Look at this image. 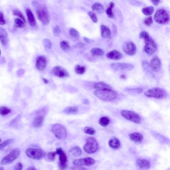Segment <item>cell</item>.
Instances as JSON below:
<instances>
[{"label":"cell","mask_w":170,"mask_h":170,"mask_svg":"<svg viewBox=\"0 0 170 170\" xmlns=\"http://www.w3.org/2000/svg\"><path fill=\"white\" fill-rule=\"evenodd\" d=\"M57 154L56 152H51L48 153V158L52 161H53L55 159V157Z\"/></svg>","instance_id":"47"},{"label":"cell","mask_w":170,"mask_h":170,"mask_svg":"<svg viewBox=\"0 0 170 170\" xmlns=\"http://www.w3.org/2000/svg\"><path fill=\"white\" fill-rule=\"evenodd\" d=\"M142 65H143V68L146 71L147 73H149L150 74H152L153 70L152 69V68H151L150 63L148 62L143 61V63H142Z\"/></svg>","instance_id":"36"},{"label":"cell","mask_w":170,"mask_h":170,"mask_svg":"<svg viewBox=\"0 0 170 170\" xmlns=\"http://www.w3.org/2000/svg\"><path fill=\"white\" fill-rule=\"evenodd\" d=\"M109 145L113 149H117L120 146V142L116 137H112L109 141Z\"/></svg>","instance_id":"24"},{"label":"cell","mask_w":170,"mask_h":170,"mask_svg":"<svg viewBox=\"0 0 170 170\" xmlns=\"http://www.w3.org/2000/svg\"><path fill=\"white\" fill-rule=\"evenodd\" d=\"M129 136L131 140L136 143H141L143 140V136L140 133H132L129 134Z\"/></svg>","instance_id":"21"},{"label":"cell","mask_w":170,"mask_h":170,"mask_svg":"<svg viewBox=\"0 0 170 170\" xmlns=\"http://www.w3.org/2000/svg\"><path fill=\"white\" fill-rule=\"evenodd\" d=\"M154 12V8L153 6H149L143 8L142 12L146 16H150L153 14Z\"/></svg>","instance_id":"32"},{"label":"cell","mask_w":170,"mask_h":170,"mask_svg":"<svg viewBox=\"0 0 170 170\" xmlns=\"http://www.w3.org/2000/svg\"><path fill=\"white\" fill-rule=\"evenodd\" d=\"M123 57L122 54L119 51L116 50H113V51L109 52L106 54V57L107 58L113 60H119L121 59Z\"/></svg>","instance_id":"19"},{"label":"cell","mask_w":170,"mask_h":170,"mask_svg":"<svg viewBox=\"0 0 170 170\" xmlns=\"http://www.w3.org/2000/svg\"><path fill=\"white\" fill-rule=\"evenodd\" d=\"M88 15L92 19L93 22L95 23L97 22V16L94 12L89 11L88 12Z\"/></svg>","instance_id":"44"},{"label":"cell","mask_w":170,"mask_h":170,"mask_svg":"<svg viewBox=\"0 0 170 170\" xmlns=\"http://www.w3.org/2000/svg\"><path fill=\"white\" fill-rule=\"evenodd\" d=\"M145 96L148 97L155 98L156 99H164L167 96L165 90L159 87H154L147 90L144 92Z\"/></svg>","instance_id":"3"},{"label":"cell","mask_w":170,"mask_h":170,"mask_svg":"<svg viewBox=\"0 0 170 170\" xmlns=\"http://www.w3.org/2000/svg\"><path fill=\"white\" fill-rule=\"evenodd\" d=\"M150 65L153 71L156 73L159 72L161 69V60L157 56H154L153 57L151 60Z\"/></svg>","instance_id":"16"},{"label":"cell","mask_w":170,"mask_h":170,"mask_svg":"<svg viewBox=\"0 0 170 170\" xmlns=\"http://www.w3.org/2000/svg\"><path fill=\"white\" fill-rule=\"evenodd\" d=\"M95 163V161L92 158L87 157L81 159H76L73 162V165L76 167H81L85 166H92Z\"/></svg>","instance_id":"11"},{"label":"cell","mask_w":170,"mask_h":170,"mask_svg":"<svg viewBox=\"0 0 170 170\" xmlns=\"http://www.w3.org/2000/svg\"><path fill=\"white\" fill-rule=\"evenodd\" d=\"M1 142V139L0 138V142Z\"/></svg>","instance_id":"58"},{"label":"cell","mask_w":170,"mask_h":170,"mask_svg":"<svg viewBox=\"0 0 170 170\" xmlns=\"http://www.w3.org/2000/svg\"><path fill=\"white\" fill-rule=\"evenodd\" d=\"M90 53L93 57H101L104 54V52L102 49L96 47L92 49L90 51Z\"/></svg>","instance_id":"26"},{"label":"cell","mask_w":170,"mask_h":170,"mask_svg":"<svg viewBox=\"0 0 170 170\" xmlns=\"http://www.w3.org/2000/svg\"><path fill=\"white\" fill-rule=\"evenodd\" d=\"M121 114L126 119L134 123L138 124L140 122L141 119L139 115L134 111L123 110L121 111Z\"/></svg>","instance_id":"10"},{"label":"cell","mask_w":170,"mask_h":170,"mask_svg":"<svg viewBox=\"0 0 170 170\" xmlns=\"http://www.w3.org/2000/svg\"><path fill=\"white\" fill-rule=\"evenodd\" d=\"M27 170H36V169L34 168V167H30V168H28L27 169Z\"/></svg>","instance_id":"54"},{"label":"cell","mask_w":170,"mask_h":170,"mask_svg":"<svg viewBox=\"0 0 170 170\" xmlns=\"http://www.w3.org/2000/svg\"><path fill=\"white\" fill-rule=\"evenodd\" d=\"M76 46L77 48H82L84 46V44L83 43H79L76 44Z\"/></svg>","instance_id":"52"},{"label":"cell","mask_w":170,"mask_h":170,"mask_svg":"<svg viewBox=\"0 0 170 170\" xmlns=\"http://www.w3.org/2000/svg\"><path fill=\"white\" fill-rule=\"evenodd\" d=\"M21 154V151L18 148H16L12 150L10 153L3 158L2 161H1L0 164L1 165H6L8 164H11L16 160L17 158L20 156Z\"/></svg>","instance_id":"8"},{"label":"cell","mask_w":170,"mask_h":170,"mask_svg":"<svg viewBox=\"0 0 170 170\" xmlns=\"http://www.w3.org/2000/svg\"><path fill=\"white\" fill-rule=\"evenodd\" d=\"M99 123L102 127H106L110 123V119L108 117H102L99 119Z\"/></svg>","instance_id":"33"},{"label":"cell","mask_w":170,"mask_h":170,"mask_svg":"<svg viewBox=\"0 0 170 170\" xmlns=\"http://www.w3.org/2000/svg\"><path fill=\"white\" fill-rule=\"evenodd\" d=\"M23 167V166L22 163H17L15 166V169L17 170H22Z\"/></svg>","instance_id":"50"},{"label":"cell","mask_w":170,"mask_h":170,"mask_svg":"<svg viewBox=\"0 0 170 170\" xmlns=\"http://www.w3.org/2000/svg\"><path fill=\"white\" fill-rule=\"evenodd\" d=\"M155 22L159 24H165L169 21V16L164 9H160L156 12L154 17Z\"/></svg>","instance_id":"9"},{"label":"cell","mask_w":170,"mask_h":170,"mask_svg":"<svg viewBox=\"0 0 170 170\" xmlns=\"http://www.w3.org/2000/svg\"><path fill=\"white\" fill-rule=\"evenodd\" d=\"M93 87L95 89H111V86L103 82H96L94 84Z\"/></svg>","instance_id":"30"},{"label":"cell","mask_w":170,"mask_h":170,"mask_svg":"<svg viewBox=\"0 0 170 170\" xmlns=\"http://www.w3.org/2000/svg\"><path fill=\"white\" fill-rule=\"evenodd\" d=\"M69 152L71 153L73 156L77 157L81 155L82 152L80 147L78 146H74L70 149Z\"/></svg>","instance_id":"27"},{"label":"cell","mask_w":170,"mask_h":170,"mask_svg":"<svg viewBox=\"0 0 170 170\" xmlns=\"http://www.w3.org/2000/svg\"><path fill=\"white\" fill-rule=\"evenodd\" d=\"M26 15H27V18L28 20V24L30 26L32 27H35L36 25V21L35 20V17L32 13V11L30 9H27L25 10Z\"/></svg>","instance_id":"20"},{"label":"cell","mask_w":170,"mask_h":170,"mask_svg":"<svg viewBox=\"0 0 170 170\" xmlns=\"http://www.w3.org/2000/svg\"><path fill=\"white\" fill-rule=\"evenodd\" d=\"M6 23V21L4 18L3 14L0 12V25H4Z\"/></svg>","instance_id":"49"},{"label":"cell","mask_w":170,"mask_h":170,"mask_svg":"<svg viewBox=\"0 0 170 170\" xmlns=\"http://www.w3.org/2000/svg\"><path fill=\"white\" fill-rule=\"evenodd\" d=\"M84 39L85 41H86V42H87V43H88V42H89L90 41L89 39H87V38H84Z\"/></svg>","instance_id":"55"},{"label":"cell","mask_w":170,"mask_h":170,"mask_svg":"<svg viewBox=\"0 0 170 170\" xmlns=\"http://www.w3.org/2000/svg\"><path fill=\"white\" fill-rule=\"evenodd\" d=\"M120 78H125V76L124 74H122L121 76H120Z\"/></svg>","instance_id":"56"},{"label":"cell","mask_w":170,"mask_h":170,"mask_svg":"<svg viewBox=\"0 0 170 170\" xmlns=\"http://www.w3.org/2000/svg\"><path fill=\"white\" fill-rule=\"evenodd\" d=\"M0 41L3 46H6L8 43V33L3 28H0Z\"/></svg>","instance_id":"23"},{"label":"cell","mask_w":170,"mask_h":170,"mask_svg":"<svg viewBox=\"0 0 170 170\" xmlns=\"http://www.w3.org/2000/svg\"><path fill=\"white\" fill-rule=\"evenodd\" d=\"M139 38L144 39L145 45L144 50L147 54L151 55L156 52L157 49V45L147 32L144 31L140 33L139 34Z\"/></svg>","instance_id":"1"},{"label":"cell","mask_w":170,"mask_h":170,"mask_svg":"<svg viewBox=\"0 0 170 170\" xmlns=\"http://www.w3.org/2000/svg\"><path fill=\"white\" fill-rule=\"evenodd\" d=\"M75 72L78 74H83L86 71L85 66H81L80 65H76L75 67Z\"/></svg>","instance_id":"38"},{"label":"cell","mask_w":170,"mask_h":170,"mask_svg":"<svg viewBox=\"0 0 170 170\" xmlns=\"http://www.w3.org/2000/svg\"><path fill=\"white\" fill-rule=\"evenodd\" d=\"M15 26L16 28H23L25 26V23L21 19L16 18L15 19L14 21Z\"/></svg>","instance_id":"37"},{"label":"cell","mask_w":170,"mask_h":170,"mask_svg":"<svg viewBox=\"0 0 170 170\" xmlns=\"http://www.w3.org/2000/svg\"><path fill=\"white\" fill-rule=\"evenodd\" d=\"M151 1L152 2L153 5L156 6H157L160 2V0H151Z\"/></svg>","instance_id":"51"},{"label":"cell","mask_w":170,"mask_h":170,"mask_svg":"<svg viewBox=\"0 0 170 170\" xmlns=\"http://www.w3.org/2000/svg\"><path fill=\"white\" fill-rule=\"evenodd\" d=\"M95 95L103 101H112L117 97L116 92L111 89H97L94 92Z\"/></svg>","instance_id":"2"},{"label":"cell","mask_w":170,"mask_h":170,"mask_svg":"<svg viewBox=\"0 0 170 170\" xmlns=\"http://www.w3.org/2000/svg\"><path fill=\"white\" fill-rule=\"evenodd\" d=\"M13 14L14 16L20 17L21 19H22L23 21H24V22L25 23L26 21H25V17H24V15L23 14V13L20 10H19L18 9H14L13 11Z\"/></svg>","instance_id":"39"},{"label":"cell","mask_w":170,"mask_h":170,"mask_svg":"<svg viewBox=\"0 0 170 170\" xmlns=\"http://www.w3.org/2000/svg\"><path fill=\"white\" fill-rule=\"evenodd\" d=\"M114 6H115V4L113 2H111L109 4V6L106 9V14H107L108 17L111 19H113L114 17V14L112 10H113Z\"/></svg>","instance_id":"29"},{"label":"cell","mask_w":170,"mask_h":170,"mask_svg":"<svg viewBox=\"0 0 170 170\" xmlns=\"http://www.w3.org/2000/svg\"><path fill=\"white\" fill-rule=\"evenodd\" d=\"M78 110L77 107H73V106H69L66 107V108L64 109L63 112L68 114H76L78 113Z\"/></svg>","instance_id":"31"},{"label":"cell","mask_w":170,"mask_h":170,"mask_svg":"<svg viewBox=\"0 0 170 170\" xmlns=\"http://www.w3.org/2000/svg\"><path fill=\"white\" fill-rule=\"evenodd\" d=\"M123 50L127 55L132 56L136 54L137 47L134 43L132 41H128L123 44Z\"/></svg>","instance_id":"13"},{"label":"cell","mask_w":170,"mask_h":170,"mask_svg":"<svg viewBox=\"0 0 170 170\" xmlns=\"http://www.w3.org/2000/svg\"><path fill=\"white\" fill-rule=\"evenodd\" d=\"M52 73L55 76L60 78L68 77L69 76V73L66 71V69L62 68V66H55L52 69Z\"/></svg>","instance_id":"15"},{"label":"cell","mask_w":170,"mask_h":170,"mask_svg":"<svg viewBox=\"0 0 170 170\" xmlns=\"http://www.w3.org/2000/svg\"><path fill=\"white\" fill-rule=\"evenodd\" d=\"M57 154L59 155V162H58V166L62 170H63L67 168V157L65 152L63 151L62 148H57L56 151Z\"/></svg>","instance_id":"12"},{"label":"cell","mask_w":170,"mask_h":170,"mask_svg":"<svg viewBox=\"0 0 170 170\" xmlns=\"http://www.w3.org/2000/svg\"><path fill=\"white\" fill-rule=\"evenodd\" d=\"M25 154L31 159L39 160L46 156V153L43 150L35 148H30L25 151Z\"/></svg>","instance_id":"6"},{"label":"cell","mask_w":170,"mask_h":170,"mask_svg":"<svg viewBox=\"0 0 170 170\" xmlns=\"http://www.w3.org/2000/svg\"><path fill=\"white\" fill-rule=\"evenodd\" d=\"M53 33H54V35L55 36H57L60 33L61 31L60 30V27H58V25H57L54 28V29H53Z\"/></svg>","instance_id":"48"},{"label":"cell","mask_w":170,"mask_h":170,"mask_svg":"<svg viewBox=\"0 0 170 170\" xmlns=\"http://www.w3.org/2000/svg\"><path fill=\"white\" fill-rule=\"evenodd\" d=\"M1 50H0V55H1Z\"/></svg>","instance_id":"57"},{"label":"cell","mask_w":170,"mask_h":170,"mask_svg":"<svg viewBox=\"0 0 170 170\" xmlns=\"http://www.w3.org/2000/svg\"><path fill=\"white\" fill-rule=\"evenodd\" d=\"M84 132L85 133L87 134H89V135H94L96 133V131L94 128L92 127H85L84 128Z\"/></svg>","instance_id":"41"},{"label":"cell","mask_w":170,"mask_h":170,"mask_svg":"<svg viewBox=\"0 0 170 170\" xmlns=\"http://www.w3.org/2000/svg\"><path fill=\"white\" fill-rule=\"evenodd\" d=\"M126 91L130 93L140 94L142 93L143 89L142 88H130V89H126Z\"/></svg>","instance_id":"42"},{"label":"cell","mask_w":170,"mask_h":170,"mask_svg":"<svg viewBox=\"0 0 170 170\" xmlns=\"http://www.w3.org/2000/svg\"><path fill=\"white\" fill-rule=\"evenodd\" d=\"M14 141V139H9V140L5 141L0 145V150L3 149L8 145H9V144L12 143Z\"/></svg>","instance_id":"43"},{"label":"cell","mask_w":170,"mask_h":170,"mask_svg":"<svg viewBox=\"0 0 170 170\" xmlns=\"http://www.w3.org/2000/svg\"><path fill=\"white\" fill-rule=\"evenodd\" d=\"M60 46L61 49L65 52H68L70 50V46H69V44L66 41H62L60 43Z\"/></svg>","instance_id":"34"},{"label":"cell","mask_w":170,"mask_h":170,"mask_svg":"<svg viewBox=\"0 0 170 170\" xmlns=\"http://www.w3.org/2000/svg\"><path fill=\"white\" fill-rule=\"evenodd\" d=\"M153 17L151 16H150V17H147L144 20V23L145 25H147V26H150L153 23Z\"/></svg>","instance_id":"45"},{"label":"cell","mask_w":170,"mask_h":170,"mask_svg":"<svg viewBox=\"0 0 170 170\" xmlns=\"http://www.w3.org/2000/svg\"><path fill=\"white\" fill-rule=\"evenodd\" d=\"M43 81H44V83H45V84H47V83L49 82V81H48V80H47L46 79L44 78H43Z\"/></svg>","instance_id":"53"},{"label":"cell","mask_w":170,"mask_h":170,"mask_svg":"<svg viewBox=\"0 0 170 170\" xmlns=\"http://www.w3.org/2000/svg\"><path fill=\"white\" fill-rule=\"evenodd\" d=\"M44 121V117L41 116H39L35 118L33 122L34 127L39 128L41 127Z\"/></svg>","instance_id":"28"},{"label":"cell","mask_w":170,"mask_h":170,"mask_svg":"<svg viewBox=\"0 0 170 170\" xmlns=\"http://www.w3.org/2000/svg\"><path fill=\"white\" fill-rule=\"evenodd\" d=\"M52 131L55 137L60 140H64L67 138V130L65 128L60 124H55L52 125Z\"/></svg>","instance_id":"5"},{"label":"cell","mask_w":170,"mask_h":170,"mask_svg":"<svg viewBox=\"0 0 170 170\" xmlns=\"http://www.w3.org/2000/svg\"><path fill=\"white\" fill-rule=\"evenodd\" d=\"M11 112V109L8 107L2 106L0 107V114L2 116H6Z\"/></svg>","instance_id":"40"},{"label":"cell","mask_w":170,"mask_h":170,"mask_svg":"<svg viewBox=\"0 0 170 170\" xmlns=\"http://www.w3.org/2000/svg\"><path fill=\"white\" fill-rule=\"evenodd\" d=\"M36 14L38 19L43 25H46L49 22V16L47 8L44 5H39L36 8Z\"/></svg>","instance_id":"4"},{"label":"cell","mask_w":170,"mask_h":170,"mask_svg":"<svg viewBox=\"0 0 170 170\" xmlns=\"http://www.w3.org/2000/svg\"><path fill=\"white\" fill-rule=\"evenodd\" d=\"M136 165L137 168L142 170H147L150 167L149 162L145 159H137Z\"/></svg>","instance_id":"18"},{"label":"cell","mask_w":170,"mask_h":170,"mask_svg":"<svg viewBox=\"0 0 170 170\" xmlns=\"http://www.w3.org/2000/svg\"><path fill=\"white\" fill-rule=\"evenodd\" d=\"M44 46L46 48H47V49H51L52 48V43H51L50 40H49V39H44Z\"/></svg>","instance_id":"46"},{"label":"cell","mask_w":170,"mask_h":170,"mask_svg":"<svg viewBox=\"0 0 170 170\" xmlns=\"http://www.w3.org/2000/svg\"><path fill=\"white\" fill-rule=\"evenodd\" d=\"M101 36L104 39H109L111 36V32L109 28L105 25H101Z\"/></svg>","instance_id":"22"},{"label":"cell","mask_w":170,"mask_h":170,"mask_svg":"<svg viewBox=\"0 0 170 170\" xmlns=\"http://www.w3.org/2000/svg\"><path fill=\"white\" fill-rule=\"evenodd\" d=\"M69 35L74 39L78 40L80 38V35L78 32L75 28H71L69 30Z\"/></svg>","instance_id":"35"},{"label":"cell","mask_w":170,"mask_h":170,"mask_svg":"<svg viewBox=\"0 0 170 170\" xmlns=\"http://www.w3.org/2000/svg\"><path fill=\"white\" fill-rule=\"evenodd\" d=\"M98 148V143L96 139L93 137H88L86 140V143L84 147V150L85 152L88 154H92L97 151Z\"/></svg>","instance_id":"7"},{"label":"cell","mask_w":170,"mask_h":170,"mask_svg":"<svg viewBox=\"0 0 170 170\" xmlns=\"http://www.w3.org/2000/svg\"><path fill=\"white\" fill-rule=\"evenodd\" d=\"M92 8L93 12L99 13V14L104 12V10H105L103 6L101 4L99 3H95L93 4L92 6Z\"/></svg>","instance_id":"25"},{"label":"cell","mask_w":170,"mask_h":170,"mask_svg":"<svg viewBox=\"0 0 170 170\" xmlns=\"http://www.w3.org/2000/svg\"><path fill=\"white\" fill-rule=\"evenodd\" d=\"M47 64L46 59L44 56H39L37 57L36 61V69L42 71L46 68Z\"/></svg>","instance_id":"17"},{"label":"cell","mask_w":170,"mask_h":170,"mask_svg":"<svg viewBox=\"0 0 170 170\" xmlns=\"http://www.w3.org/2000/svg\"><path fill=\"white\" fill-rule=\"evenodd\" d=\"M111 68L115 71L123 70H130L134 68V65L129 63H114L111 65Z\"/></svg>","instance_id":"14"}]
</instances>
